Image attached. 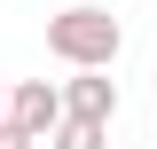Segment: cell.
<instances>
[{"label":"cell","instance_id":"1","mask_svg":"<svg viewBox=\"0 0 157 149\" xmlns=\"http://www.w3.org/2000/svg\"><path fill=\"white\" fill-rule=\"evenodd\" d=\"M47 55L71 63V71H110V63L126 55V24H118L110 8H94V0H78V8L47 16Z\"/></svg>","mask_w":157,"mask_h":149},{"label":"cell","instance_id":"2","mask_svg":"<svg viewBox=\"0 0 157 149\" xmlns=\"http://www.w3.org/2000/svg\"><path fill=\"white\" fill-rule=\"evenodd\" d=\"M55 118H63V86H55V78H16V86H8V126H16V133L47 141Z\"/></svg>","mask_w":157,"mask_h":149},{"label":"cell","instance_id":"3","mask_svg":"<svg viewBox=\"0 0 157 149\" xmlns=\"http://www.w3.org/2000/svg\"><path fill=\"white\" fill-rule=\"evenodd\" d=\"M63 118L110 126V118H118V78L110 71H71V78H63Z\"/></svg>","mask_w":157,"mask_h":149},{"label":"cell","instance_id":"4","mask_svg":"<svg viewBox=\"0 0 157 149\" xmlns=\"http://www.w3.org/2000/svg\"><path fill=\"white\" fill-rule=\"evenodd\" d=\"M47 149H110V126H86V118H55Z\"/></svg>","mask_w":157,"mask_h":149},{"label":"cell","instance_id":"5","mask_svg":"<svg viewBox=\"0 0 157 149\" xmlns=\"http://www.w3.org/2000/svg\"><path fill=\"white\" fill-rule=\"evenodd\" d=\"M0 149H39V141H32V133H16L8 118H0Z\"/></svg>","mask_w":157,"mask_h":149},{"label":"cell","instance_id":"6","mask_svg":"<svg viewBox=\"0 0 157 149\" xmlns=\"http://www.w3.org/2000/svg\"><path fill=\"white\" fill-rule=\"evenodd\" d=\"M0 118H8V78H0Z\"/></svg>","mask_w":157,"mask_h":149}]
</instances>
